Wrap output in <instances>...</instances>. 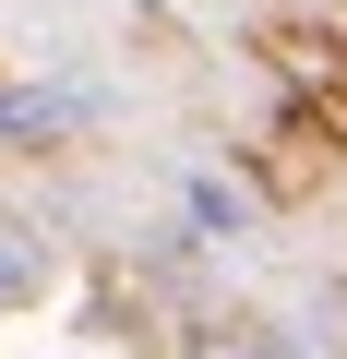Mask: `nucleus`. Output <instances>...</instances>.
<instances>
[{"label": "nucleus", "instance_id": "2", "mask_svg": "<svg viewBox=\"0 0 347 359\" xmlns=\"http://www.w3.org/2000/svg\"><path fill=\"white\" fill-rule=\"evenodd\" d=\"M48 276H60V252H48L36 228H0V311H25V299H48Z\"/></svg>", "mask_w": 347, "mask_h": 359}, {"label": "nucleus", "instance_id": "4", "mask_svg": "<svg viewBox=\"0 0 347 359\" xmlns=\"http://www.w3.org/2000/svg\"><path fill=\"white\" fill-rule=\"evenodd\" d=\"M192 359H228V347H192Z\"/></svg>", "mask_w": 347, "mask_h": 359}, {"label": "nucleus", "instance_id": "1", "mask_svg": "<svg viewBox=\"0 0 347 359\" xmlns=\"http://www.w3.org/2000/svg\"><path fill=\"white\" fill-rule=\"evenodd\" d=\"M252 216H264L252 180H228V168H180V228H192V240L228 252V240H252Z\"/></svg>", "mask_w": 347, "mask_h": 359}, {"label": "nucleus", "instance_id": "3", "mask_svg": "<svg viewBox=\"0 0 347 359\" xmlns=\"http://www.w3.org/2000/svg\"><path fill=\"white\" fill-rule=\"evenodd\" d=\"M264 359H311V347H264Z\"/></svg>", "mask_w": 347, "mask_h": 359}]
</instances>
